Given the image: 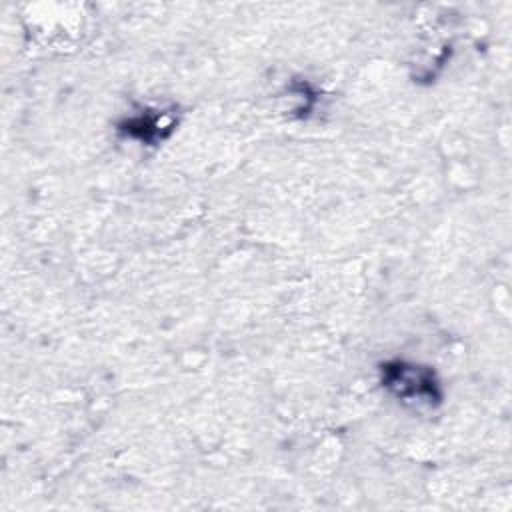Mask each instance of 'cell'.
<instances>
[{
  "label": "cell",
  "instance_id": "1",
  "mask_svg": "<svg viewBox=\"0 0 512 512\" xmlns=\"http://www.w3.org/2000/svg\"><path fill=\"white\" fill-rule=\"evenodd\" d=\"M380 374L382 386L404 402L436 406L442 400L440 382L434 370L428 366L404 360H390L382 364Z\"/></svg>",
  "mask_w": 512,
  "mask_h": 512
},
{
  "label": "cell",
  "instance_id": "2",
  "mask_svg": "<svg viewBox=\"0 0 512 512\" xmlns=\"http://www.w3.org/2000/svg\"><path fill=\"white\" fill-rule=\"evenodd\" d=\"M174 128L172 118H168V114H160V112H144L132 118H126L120 124V132H124L126 136L140 140L144 144H156L158 140H164Z\"/></svg>",
  "mask_w": 512,
  "mask_h": 512
}]
</instances>
